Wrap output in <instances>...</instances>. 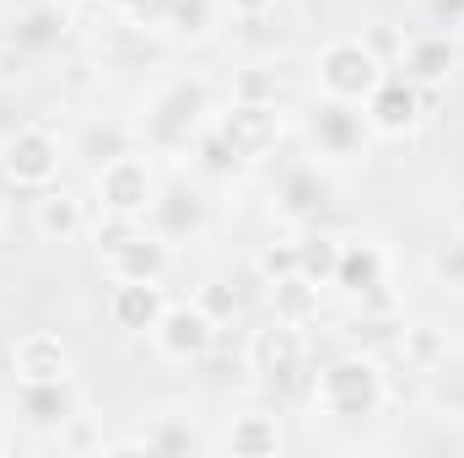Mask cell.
<instances>
[{
    "label": "cell",
    "instance_id": "cell-27",
    "mask_svg": "<svg viewBox=\"0 0 464 458\" xmlns=\"http://www.w3.org/2000/svg\"><path fill=\"white\" fill-rule=\"evenodd\" d=\"M189 157H195V167H200L206 178H232V173L243 167V162L232 157V146L222 140V135H217V129H211V124H206V129L195 135V146H189Z\"/></svg>",
    "mask_w": 464,
    "mask_h": 458
},
{
    "label": "cell",
    "instance_id": "cell-29",
    "mask_svg": "<svg viewBox=\"0 0 464 458\" xmlns=\"http://www.w3.org/2000/svg\"><path fill=\"white\" fill-rule=\"evenodd\" d=\"M54 443H60L65 453H103V448H109V437L98 432V421H92L87 410H82V415H71V421L54 432Z\"/></svg>",
    "mask_w": 464,
    "mask_h": 458
},
{
    "label": "cell",
    "instance_id": "cell-25",
    "mask_svg": "<svg viewBox=\"0 0 464 458\" xmlns=\"http://www.w3.org/2000/svg\"><path fill=\"white\" fill-rule=\"evenodd\" d=\"M427 275H432V286H443V291H464V232L443 237V243L427 253Z\"/></svg>",
    "mask_w": 464,
    "mask_h": 458
},
{
    "label": "cell",
    "instance_id": "cell-36",
    "mask_svg": "<svg viewBox=\"0 0 464 458\" xmlns=\"http://www.w3.org/2000/svg\"><path fill=\"white\" fill-rule=\"evenodd\" d=\"M0 222H5V200H0Z\"/></svg>",
    "mask_w": 464,
    "mask_h": 458
},
{
    "label": "cell",
    "instance_id": "cell-21",
    "mask_svg": "<svg viewBox=\"0 0 464 458\" xmlns=\"http://www.w3.org/2000/svg\"><path fill=\"white\" fill-rule=\"evenodd\" d=\"M227 0H173V16H168V33L173 43H211L227 22Z\"/></svg>",
    "mask_w": 464,
    "mask_h": 458
},
{
    "label": "cell",
    "instance_id": "cell-9",
    "mask_svg": "<svg viewBox=\"0 0 464 458\" xmlns=\"http://www.w3.org/2000/svg\"><path fill=\"white\" fill-rule=\"evenodd\" d=\"M243 361H248V372L259 377V383H270V388H286V383H297L303 377V367H308V335L297 329V324H265V329H254L248 345H243Z\"/></svg>",
    "mask_w": 464,
    "mask_h": 458
},
{
    "label": "cell",
    "instance_id": "cell-34",
    "mask_svg": "<svg viewBox=\"0 0 464 458\" xmlns=\"http://www.w3.org/2000/svg\"><path fill=\"white\" fill-rule=\"evenodd\" d=\"M11 448H16V432H11V426H5V421H0V458L11 453Z\"/></svg>",
    "mask_w": 464,
    "mask_h": 458
},
{
    "label": "cell",
    "instance_id": "cell-20",
    "mask_svg": "<svg viewBox=\"0 0 464 458\" xmlns=\"http://www.w3.org/2000/svg\"><path fill=\"white\" fill-rule=\"evenodd\" d=\"M222 448H227L232 458H276L286 448V437H281V421H276L270 410H243V415L227 421Z\"/></svg>",
    "mask_w": 464,
    "mask_h": 458
},
{
    "label": "cell",
    "instance_id": "cell-12",
    "mask_svg": "<svg viewBox=\"0 0 464 458\" xmlns=\"http://www.w3.org/2000/svg\"><path fill=\"white\" fill-rule=\"evenodd\" d=\"M308 140L324 162H346V157H362L372 129H367V114L356 103H335V98H319V109L308 114Z\"/></svg>",
    "mask_w": 464,
    "mask_h": 458
},
{
    "label": "cell",
    "instance_id": "cell-11",
    "mask_svg": "<svg viewBox=\"0 0 464 458\" xmlns=\"http://www.w3.org/2000/svg\"><path fill=\"white\" fill-rule=\"evenodd\" d=\"M5 367L16 383H60V377H76V350L54 329H27L5 345Z\"/></svg>",
    "mask_w": 464,
    "mask_h": 458
},
{
    "label": "cell",
    "instance_id": "cell-22",
    "mask_svg": "<svg viewBox=\"0 0 464 458\" xmlns=\"http://www.w3.org/2000/svg\"><path fill=\"white\" fill-rule=\"evenodd\" d=\"M319 291H324V286H314V281H303V275L270 281V286H265L270 319H276V324H297V329H308V324L319 319Z\"/></svg>",
    "mask_w": 464,
    "mask_h": 458
},
{
    "label": "cell",
    "instance_id": "cell-5",
    "mask_svg": "<svg viewBox=\"0 0 464 458\" xmlns=\"http://www.w3.org/2000/svg\"><path fill=\"white\" fill-rule=\"evenodd\" d=\"M60 167H65V146L49 124H16L0 140V184L5 189L38 195V189L60 184Z\"/></svg>",
    "mask_w": 464,
    "mask_h": 458
},
{
    "label": "cell",
    "instance_id": "cell-4",
    "mask_svg": "<svg viewBox=\"0 0 464 458\" xmlns=\"http://www.w3.org/2000/svg\"><path fill=\"white\" fill-rule=\"evenodd\" d=\"M92 195H98L103 211L130 216V222H146L151 205H157V195H162V173H157V162L135 146V151H119V157H109V162L92 167Z\"/></svg>",
    "mask_w": 464,
    "mask_h": 458
},
{
    "label": "cell",
    "instance_id": "cell-15",
    "mask_svg": "<svg viewBox=\"0 0 464 458\" xmlns=\"http://www.w3.org/2000/svg\"><path fill=\"white\" fill-rule=\"evenodd\" d=\"M324 205H335V184H330V173H319V162H297V167L281 173V184H276V216L314 227Z\"/></svg>",
    "mask_w": 464,
    "mask_h": 458
},
{
    "label": "cell",
    "instance_id": "cell-2",
    "mask_svg": "<svg viewBox=\"0 0 464 458\" xmlns=\"http://www.w3.org/2000/svg\"><path fill=\"white\" fill-rule=\"evenodd\" d=\"M206 124H211L206 81L173 76L168 87H157L146 98V114L135 119V140H140V151H189Z\"/></svg>",
    "mask_w": 464,
    "mask_h": 458
},
{
    "label": "cell",
    "instance_id": "cell-8",
    "mask_svg": "<svg viewBox=\"0 0 464 458\" xmlns=\"http://www.w3.org/2000/svg\"><path fill=\"white\" fill-rule=\"evenodd\" d=\"M427 98H432V92H421L416 81H405L400 71H389V76L372 87V98L362 103L372 140H405V135H416V129L427 124Z\"/></svg>",
    "mask_w": 464,
    "mask_h": 458
},
{
    "label": "cell",
    "instance_id": "cell-18",
    "mask_svg": "<svg viewBox=\"0 0 464 458\" xmlns=\"http://www.w3.org/2000/svg\"><path fill=\"white\" fill-rule=\"evenodd\" d=\"M65 27H71L65 5H54V0H33L27 11H16L11 38H5V54H16V60H22V54H49V49H60Z\"/></svg>",
    "mask_w": 464,
    "mask_h": 458
},
{
    "label": "cell",
    "instance_id": "cell-24",
    "mask_svg": "<svg viewBox=\"0 0 464 458\" xmlns=\"http://www.w3.org/2000/svg\"><path fill=\"white\" fill-rule=\"evenodd\" d=\"M394 345H400L405 367H416V372H432V367L449 361V335L438 324H400V340Z\"/></svg>",
    "mask_w": 464,
    "mask_h": 458
},
{
    "label": "cell",
    "instance_id": "cell-3",
    "mask_svg": "<svg viewBox=\"0 0 464 458\" xmlns=\"http://www.w3.org/2000/svg\"><path fill=\"white\" fill-rule=\"evenodd\" d=\"M383 76H389V60L372 49V38H356V33L330 38L314 54V87H319V98H335V103H356L362 109Z\"/></svg>",
    "mask_w": 464,
    "mask_h": 458
},
{
    "label": "cell",
    "instance_id": "cell-30",
    "mask_svg": "<svg viewBox=\"0 0 464 458\" xmlns=\"http://www.w3.org/2000/svg\"><path fill=\"white\" fill-rule=\"evenodd\" d=\"M254 270H259V281H265V286H270V281L297 275V243H270V248H259Z\"/></svg>",
    "mask_w": 464,
    "mask_h": 458
},
{
    "label": "cell",
    "instance_id": "cell-17",
    "mask_svg": "<svg viewBox=\"0 0 464 458\" xmlns=\"http://www.w3.org/2000/svg\"><path fill=\"white\" fill-rule=\"evenodd\" d=\"M87 227H92V222H87V200H82V195H71V189H60V184H49V189L33 195V232H38L44 243H76Z\"/></svg>",
    "mask_w": 464,
    "mask_h": 458
},
{
    "label": "cell",
    "instance_id": "cell-1",
    "mask_svg": "<svg viewBox=\"0 0 464 458\" xmlns=\"http://www.w3.org/2000/svg\"><path fill=\"white\" fill-rule=\"evenodd\" d=\"M389 405V372L372 350H341L314 372V410L330 421H372Z\"/></svg>",
    "mask_w": 464,
    "mask_h": 458
},
{
    "label": "cell",
    "instance_id": "cell-23",
    "mask_svg": "<svg viewBox=\"0 0 464 458\" xmlns=\"http://www.w3.org/2000/svg\"><path fill=\"white\" fill-rule=\"evenodd\" d=\"M292 243H297V275L314 281V286H335V264H341V243H346V237L303 227Z\"/></svg>",
    "mask_w": 464,
    "mask_h": 458
},
{
    "label": "cell",
    "instance_id": "cell-6",
    "mask_svg": "<svg viewBox=\"0 0 464 458\" xmlns=\"http://www.w3.org/2000/svg\"><path fill=\"white\" fill-rule=\"evenodd\" d=\"M217 335H222V324L200 302H168L157 329H151V345L168 367H200L217 350Z\"/></svg>",
    "mask_w": 464,
    "mask_h": 458
},
{
    "label": "cell",
    "instance_id": "cell-16",
    "mask_svg": "<svg viewBox=\"0 0 464 458\" xmlns=\"http://www.w3.org/2000/svg\"><path fill=\"white\" fill-rule=\"evenodd\" d=\"M162 308H168L162 281H114V291H109V319L124 335H151Z\"/></svg>",
    "mask_w": 464,
    "mask_h": 458
},
{
    "label": "cell",
    "instance_id": "cell-14",
    "mask_svg": "<svg viewBox=\"0 0 464 458\" xmlns=\"http://www.w3.org/2000/svg\"><path fill=\"white\" fill-rule=\"evenodd\" d=\"M82 410H87V399H82V383L76 377H60V383H16V415L33 432H44V437H54Z\"/></svg>",
    "mask_w": 464,
    "mask_h": 458
},
{
    "label": "cell",
    "instance_id": "cell-19",
    "mask_svg": "<svg viewBox=\"0 0 464 458\" xmlns=\"http://www.w3.org/2000/svg\"><path fill=\"white\" fill-rule=\"evenodd\" d=\"M389 281V253L378 237H346L341 243V264H335V291H346L351 302L367 297L372 286Z\"/></svg>",
    "mask_w": 464,
    "mask_h": 458
},
{
    "label": "cell",
    "instance_id": "cell-7",
    "mask_svg": "<svg viewBox=\"0 0 464 458\" xmlns=\"http://www.w3.org/2000/svg\"><path fill=\"white\" fill-rule=\"evenodd\" d=\"M211 129L227 140L232 157H237L243 167H254V162H265V157L281 146L286 119H281V103H237V98H232L227 109L211 119Z\"/></svg>",
    "mask_w": 464,
    "mask_h": 458
},
{
    "label": "cell",
    "instance_id": "cell-32",
    "mask_svg": "<svg viewBox=\"0 0 464 458\" xmlns=\"http://www.w3.org/2000/svg\"><path fill=\"white\" fill-rule=\"evenodd\" d=\"M427 16H432V27H443V33H459L464 27V0H427Z\"/></svg>",
    "mask_w": 464,
    "mask_h": 458
},
{
    "label": "cell",
    "instance_id": "cell-13",
    "mask_svg": "<svg viewBox=\"0 0 464 458\" xmlns=\"http://www.w3.org/2000/svg\"><path fill=\"white\" fill-rule=\"evenodd\" d=\"M173 270V243L162 232H151L146 222L135 232H124L114 248H103V275L109 281H168Z\"/></svg>",
    "mask_w": 464,
    "mask_h": 458
},
{
    "label": "cell",
    "instance_id": "cell-28",
    "mask_svg": "<svg viewBox=\"0 0 464 458\" xmlns=\"http://www.w3.org/2000/svg\"><path fill=\"white\" fill-rule=\"evenodd\" d=\"M119 22L130 33H146V38H162L168 33V16H173V0H114Z\"/></svg>",
    "mask_w": 464,
    "mask_h": 458
},
{
    "label": "cell",
    "instance_id": "cell-10",
    "mask_svg": "<svg viewBox=\"0 0 464 458\" xmlns=\"http://www.w3.org/2000/svg\"><path fill=\"white\" fill-rule=\"evenodd\" d=\"M389 71H400V76L416 81L421 92H438V87H449V76L459 71V43H454V33H443V27H421V33L400 38V49L389 54Z\"/></svg>",
    "mask_w": 464,
    "mask_h": 458
},
{
    "label": "cell",
    "instance_id": "cell-26",
    "mask_svg": "<svg viewBox=\"0 0 464 458\" xmlns=\"http://www.w3.org/2000/svg\"><path fill=\"white\" fill-rule=\"evenodd\" d=\"M232 98L237 103H281V71L276 65H243V71H232Z\"/></svg>",
    "mask_w": 464,
    "mask_h": 458
},
{
    "label": "cell",
    "instance_id": "cell-35",
    "mask_svg": "<svg viewBox=\"0 0 464 458\" xmlns=\"http://www.w3.org/2000/svg\"><path fill=\"white\" fill-rule=\"evenodd\" d=\"M5 60H11V54H5V38H0V76H5Z\"/></svg>",
    "mask_w": 464,
    "mask_h": 458
},
{
    "label": "cell",
    "instance_id": "cell-33",
    "mask_svg": "<svg viewBox=\"0 0 464 458\" xmlns=\"http://www.w3.org/2000/svg\"><path fill=\"white\" fill-rule=\"evenodd\" d=\"M227 11L237 16V22H259V16L276 11V0H227Z\"/></svg>",
    "mask_w": 464,
    "mask_h": 458
},
{
    "label": "cell",
    "instance_id": "cell-31",
    "mask_svg": "<svg viewBox=\"0 0 464 458\" xmlns=\"http://www.w3.org/2000/svg\"><path fill=\"white\" fill-rule=\"evenodd\" d=\"M195 302H200L217 324H227L232 313H237V297H232V286H222V281H206V286L195 291Z\"/></svg>",
    "mask_w": 464,
    "mask_h": 458
}]
</instances>
